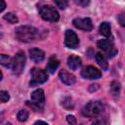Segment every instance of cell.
<instances>
[{
	"label": "cell",
	"mask_w": 125,
	"mask_h": 125,
	"mask_svg": "<svg viewBox=\"0 0 125 125\" xmlns=\"http://www.w3.org/2000/svg\"><path fill=\"white\" fill-rule=\"evenodd\" d=\"M25 65V55L22 51H20L16 54V56L13 58V72L16 75H20L24 68Z\"/></svg>",
	"instance_id": "cell-5"
},
{
	"label": "cell",
	"mask_w": 125,
	"mask_h": 125,
	"mask_svg": "<svg viewBox=\"0 0 125 125\" xmlns=\"http://www.w3.org/2000/svg\"><path fill=\"white\" fill-rule=\"evenodd\" d=\"M72 23L76 28L84 31H91L93 29V22L90 18H76Z\"/></svg>",
	"instance_id": "cell-10"
},
{
	"label": "cell",
	"mask_w": 125,
	"mask_h": 125,
	"mask_svg": "<svg viewBox=\"0 0 125 125\" xmlns=\"http://www.w3.org/2000/svg\"><path fill=\"white\" fill-rule=\"evenodd\" d=\"M62 105H63V107H64L65 109H67V110H71V109H73V107H74V104H73V102H72V99L69 98V97L64 98L63 101H62Z\"/></svg>",
	"instance_id": "cell-20"
},
{
	"label": "cell",
	"mask_w": 125,
	"mask_h": 125,
	"mask_svg": "<svg viewBox=\"0 0 125 125\" xmlns=\"http://www.w3.org/2000/svg\"><path fill=\"white\" fill-rule=\"evenodd\" d=\"M30 99H31V104L26 103L30 107L34 108V110L39 111L42 110L43 108V104L45 102V94L44 91L42 89H36L35 91H33L30 95Z\"/></svg>",
	"instance_id": "cell-4"
},
{
	"label": "cell",
	"mask_w": 125,
	"mask_h": 125,
	"mask_svg": "<svg viewBox=\"0 0 125 125\" xmlns=\"http://www.w3.org/2000/svg\"><path fill=\"white\" fill-rule=\"evenodd\" d=\"M59 76H60V79L62 80V82L64 83V84H66V85H72V84H74L76 82L75 76L72 73L66 71L65 69L60 70Z\"/></svg>",
	"instance_id": "cell-11"
},
{
	"label": "cell",
	"mask_w": 125,
	"mask_h": 125,
	"mask_svg": "<svg viewBox=\"0 0 125 125\" xmlns=\"http://www.w3.org/2000/svg\"><path fill=\"white\" fill-rule=\"evenodd\" d=\"M81 76L85 79L95 80V79H99L102 77V72L97 67L93 65H88L81 70Z\"/></svg>",
	"instance_id": "cell-9"
},
{
	"label": "cell",
	"mask_w": 125,
	"mask_h": 125,
	"mask_svg": "<svg viewBox=\"0 0 125 125\" xmlns=\"http://www.w3.org/2000/svg\"><path fill=\"white\" fill-rule=\"evenodd\" d=\"M111 27H110V23L106 22V21H104L100 24V27H99V31H100V34L104 36V37H109L110 34H111Z\"/></svg>",
	"instance_id": "cell-15"
},
{
	"label": "cell",
	"mask_w": 125,
	"mask_h": 125,
	"mask_svg": "<svg viewBox=\"0 0 125 125\" xmlns=\"http://www.w3.org/2000/svg\"><path fill=\"white\" fill-rule=\"evenodd\" d=\"M34 125H48L45 121H42V120H38V121H36L35 123H34Z\"/></svg>",
	"instance_id": "cell-29"
},
{
	"label": "cell",
	"mask_w": 125,
	"mask_h": 125,
	"mask_svg": "<svg viewBox=\"0 0 125 125\" xmlns=\"http://www.w3.org/2000/svg\"><path fill=\"white\" fill-rule=\"evenodd\" d=\"M74 2H75V4H77L79 6H83V7L89 5V3H90V1H88V0L87 1L86 0H75Z\"/></svg>",
	"instance_id": "cell-25"
},
{
	"label": "cell",
	"mask_w": 125,
	"mask_h": 125,
	"mask_svg": "<svg viewBox=\"0 0 125 125\" xmlns=\"http://www.w3.org/2000/svg\"><path fill=\"white\" fill-rule=\"evenodd\" d=\"M66 121L70 125H75L76 124V118L74 115H67L66 116Z\"/></svg>",
	"instance_id": "cell-24"
},
{
	"label": "cell",
	"mask_w": 125,
	"mask_h": 125,
	"mask_svg": "<svg viewBox=\"0 0 125 125\" xmlns=\"http://www.w3.org/2000/svg\"><path fill=\"white\" fill-rule=\"evenodd\" d=\"M4 20L8 21L10 23H17V22L19 21L18 17H17L14 13H7V14L4 16Z\"/></svg>",
	"instance_id": "cell-21"
},
{
	"label": "cell",
	"mask_w": 125,
	"mask_h": 125,
	"mask_svg": "<svg viewBox=\"0 0 125 125\" xmlns=\"http://www.w3.org/2000/svg\"><path fill=\"white\" fill-rule=\"evenodd\" d=\"M95 59H96V61H97V62H98V64L102 67V69H104V70H106V69H107L108 63H107V61H106L105 57H104L103 54L97 53L96 56H95Z\"/></svg>",
	"instance_id": "cell-17"
},
{
	"label": "cell",
	"mask_w": 125,
	"mask_h": 125,
	"mask_svg": "<svg viewBox=\"0 0 125 125\" xmlns=\"http://www.w3.org/2000/svg\"><path fill=\"white\" fill-rule=\"evenodd\" d=\"M15 35L17 37L18 40L21 41V42H31L34 41L38 35H39V31L36 27L31 26V25H20L15 29Z\"/></svg>",
	"instance_id": "cell-1"
},
{
	"label": "cell",
	"mask_w": 125,
	"mask_h": 125,
	"mask_svg": "<svg viewBox=\"0 0 125 125\" xmlns=\"http://www.w3.org/2000/svg\"><path fill=\"white\" fill-rule=\"evenodd\" d=\"M6 8V3L3 1V0H0V13L3 12Z\"/></svg>",
	"instance_id": "cell-28"
},
{
	"label": "cell",
	"mask_w": 125,
	"mask_h": 125,
	"mask_svg": "<svg viewBox=\"0 0 125 125\" xmlns=\"http://www.w3.org/2000/svg\"><path fill=\"white\" fill-rule=\"evenodd\" d=\"M80 125H82V124H80Z\"/></svg>",
	"instance_id": "cell-33"
},
{
	"label": "cell",
	"mask_w": 125,
	"mask_h": 125,
	"mask_svg": "<svg viewBox=\"0 0 125 125\" xmlns=\"http://www.w3.org/2000/svg\"><path fill=\"white\" fill-rule=\"evenodd\" d=\"M38 11H39V14H40L41 18L44 21L55 22V21H58L60 20V14L53 6L42 5V6L39 7Z\"/></svg>",
	"instance_id": "cell-3"
},
{
	"label": "cell",
	"mask_w": 125,
	"mask_h": 125,
	"mask_svg": "<svg viewBox=\"0 0 125 125\" xmlns=\"http://www.w3.org/2000/svg\"><path fill=\"white\" fill-rule=\"evenodd\" d=\"M29 57L34 62H41L45 59V53L38 48H31L29 50Z\"/></svg>",
	"instance_id": "cell-12"
},
{
	"label": "cell",
	"mask_w": 125,
	"mask_h": 125,
	"mask_svg": "<svg viewBox=\"0 0 125 125\" xmlns=\"http://www.w3.org/2000/svg\"><path fill=\"white\" fill-rule=\"evenodd\" d=\"M64 45L69 49H75L79 45V38L77 34L71 30L67 29L64 34Z\"/></svg>",
	"instance_id": "cell-8"
},
{
	"label": "cell",
	"mask_w": 125,
	"mask_h": 125,
	"mask_svg": "<svg viewBox=\"0 0 125 125\" xmlns=\"http://www.w3.org/2000/svg\"><path fill=\"white\" fill-rule=\"evenodd\" d=\"M0 64L7 68H12L13 58L8 55H5V54H0Z\"/></svg>",
	"instance_id": "cell-16"
},
{
	"label": "cell",
	"mask_w": 125,
	"mask_h": 125,
	"mask_svg": "<svg viewBox=\"0 0 125 125\" xmlns=\"http://www.w3.org/2000/svg\"><path fill=\"white\" fill-rule=\"evenodd\" d=\"M97 46L99 49H101L102 51H104L108 58H112L117 54V50L114 47V44L112 43V41L108 40V39H101L97 42Z\"/></svg>",
	"instance_id": "cell-7"
},
{
	"label": "cell",
	"mask_w": 125,
	"mask_h": 125,
	"mask_svg": "<svg viewBox=\"0 0 125 125\" xmlns=\"http://www.w3.org/2000/svg\"><path fill=\"white\" fill-rule=\"evenodd\" d=\"M2 77H3V74H2V72H1V70H0V81L2 80Z\"/></svg>",
	"instance_id": "cell-31"
},
{
	"label": "cell",
	"mask_w": 125,
	"mask_h": 125,
	"mask_svg": "<svg viewBox=\"0 0 125 125\" xmlns=\"http://www.w3.org/2000/svg\"><path fill=\"white\" fill-rule=\"evenodd\" d=\"M120 89H121L120 83H119L118 81H112V83H111V85H110V91H111L112 96H113L115 99H118V98H119Z\"/></svg>",
	"instance_id": "cell-18"
},
{
	"label": "cell",
	"mask_w": 125,
	"mask_h": 125,
	"mask_svg": "<svg viewBox=\"0 0 125 125\" xmlns=\"http://www.w3.org/2000/svg\"><path fill=\"white\" fill-rule=\"evenodd\" d=\"M104 108L102 101H91L82 108V114L86 117H95L103 112Z\"/></svg>",
	"instance_id": "cell-2"
},
{
	"label": "cell",
	"mask_w": 125,
	"mask_h": 125,
	"mask_svg": "<svg viewBox=\"0 0 125 125\" xmlns=\"http://www.w3.org/2000/svg\"><path fill=\"white\" fill-rule=\"evenodd\" d=\"M10 99V95L7 91H0V104L7 103Z\"/></svg>",
	"instance_id": "cell-22"
},
{
	"label": "cell",
	"mask_w": 125,
	"mask_h": 125,
	"mask_svg": "<svg viewBox=\"0 0 125 125\" xmlns=\"http://www.w3.org/2000/svg\"><path fill=\"white\" fill-rule=\"evenodd\" d=\"M6 125H11V124H10V123H7V124H6Z\"/></svg>",
	"instance_id": "cell-32"
},
{
	"label": "cell",
	"mask_w": 125,
	"mask_h": 125,
	"mask_svg": "<svg viewBox=\"0 0 125 125\" xmlns=\"http://www.w3.org/2000/svg\"><path fill=\"white\" fill-rule=\"evenodd\" d=\"M99 88H100V87H99L98 84H93V85H90V87H89V91H90V92H93V91L98 90Z\"/></svg>",
	"instance_id": "cell-26"
},
{
	"label": "cell",
	"mask_w": 125,
	"mask_h": 125,
	"mask_svg": "<svg viewBox=\"0 0 125 125\" xmlns=\"http://www.w3.org/2000/svg\"><path fill=\"white\" fill-rule=\"evenodd\" d=\"M82 64V61L79 57L76 56H70L67 58V65L70 67V69L75 70L77 68H79Z\"/></svg>",
	"instance_id": "cell-13"
},
{
	"label": "cell",
	"mask_w": 125,
	"mask_h": 125,
	"mask_svg": "<svg viewBox=\"0 0 125 125\" xmlns=\"http://www.w3.org/2000/svg\"><path fill=\"white\" fill-rule=\"evenodd\" d=\"M59 65H60V62H59V60L56 58V57H51L50 59H49V61H48V63H47V70L50 72V73H54L56 70H57V68L59 67Z\"/></svg>",
	"instance_id": "cell-14"
},
{
	"label": "cell",
	"mask_w": 125,
	"mask_h": 125,
	"mask_svg": "<svg viewBox=\"0 0 125 125\" xmlns=\"http://www.w3.org/2000/svg\"><path fill=\"white\" fill-rule=\"evenodd\" d=\"M92 125H106V123L104 120H96L94 123H92Z\"/></svg>",
	"instance_id": "cell-27"
},
{
	"label": "cell",
	"mask_w": 125,
	"mask_h": 125,
	"mask_svg": "<svg viewBox=\"0 0 125 125\" xmlns=\"http://www.w3.org/2000/svg\"><path fill=\"white\" fill-rule=\"evenodd\" d=\"M123 17H124L123 15H119V16H118V20H119V21H120V24H121L122 26L124 25V21H123Z\"/></svg>",
	"instance_id": "cell-30"
},
{
	"label": "cell",
	"mask_w": 125,
	"mask_h": 125,
	"mask_svg": "<svg viewBox=\"0 0 125 125\" xmlns=\"http://www.w3.org/2000/svg\"><path fill=\"white\" fill-rule=\"evenodd\" d=\"M31 80L29 82L30 86H35L38 84H42L47 81L48 74L45 70L40 68H32L31 69Z\"/></svg>",
	"instance_id": "cell-6"
},
{
	"label": "cell",
	"mask_w": 125,
	"mask_h": 125,
	"mask_svg": "<svg viewBox=\"0 0 125 125\" xmlns=\"http://www.w3.org/2000/svg\"><path fill=\"white\" fill-rule=\"evenodd\" d=\"M17 117H18V120H19V121L24 122V121H26V120L28 119L29 113H28V111H27L26 109H21V110L18 112Z\"/></svg>",
	"instance_id": "cell-19"
},
{
	"label": "cell",
	"mask_w": 125,
	"mask_h": 125,
	"mask_svg": "<svg viewBox=\"0 0 125 125\" xmlns=\"http://www.w3.org/2000/svg\"><path fill=\"white\" fill-rule=\"evenodd\" d=\"M55 4H56L60 9L63 10V9H65V8L67 7L68 2L65 1V0H61V1H55Z\"/></svg>",
	"instance_id": "cell-23"
}]
</instances>
